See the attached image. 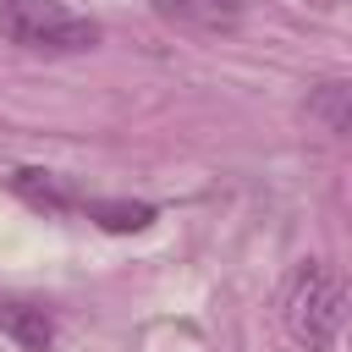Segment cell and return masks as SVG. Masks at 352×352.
Masks as SVG:
<instances>
[{
  "label": "cell",
  "mask_w": 352,
  "mask_h": 352,
  "mask_svg": "<svg viewBox=\"0 0 352 352\" xmlns=\"http://www.w3.org/2000/svg\"><path fill=\"white\" fill-rule=\"evenodd\" d=\"M6 182H11V192H16V198H28L33 209H77V204H82V198L55 176V170H33V165H22V170H11Z\"/></svg>",
  "instance_id": "obj_5"
},
{
  "label": "cell",
  "mask_w": 352,
  "mask_h": 352,
  "mask_svg": "<svg viewBox=\"0 0 352 352\" xmlns=\"http://www.w3.org/2000/svg\"><path fill=\"white\" fill-rule=\"evenodd\" d=\"M308 116H314L330 138H346V126H352V82H346V77L319 82V88L308 94Z\"/></svg>",
  "instance_id": "obj_6"
},
{
  "label": "cell",
  "mask_w": 352,
  "mask_h": 352,
  "mask_svg": "<svg viewBox=\"0 0 352 352\" xmlns=\"http://www.w3.org/2000/svg\"><path fill=\"white\" fill-rule=\"evenodd\" d=\"M88 220H99L104 231H143L154 220V204H110V198H82L77 204Z\"/></svg>",
  "instance_id": "obj_7"
},
{
  "label": "cell",
  "mask_w": 352,
  "mask_h": 352,
  "mask_svg": "<svg viewBox=\"0 0 352 352\" xmlns=\"http://www.w3.org/2000/svg\"><path fill=\"white\" fill-rule=\"evenodd\" d=\"M341 324H346V286H341V275L330 264H319V258L297 264V275L286 286V330H292V341L308 346V352H330Z\"/></svg>",
  "instance_id": "obj_1"
},
{
  "label": "cell",
  "mask_w": 352,
  "mask_h": 352,
  "mask_svg": "<svg viewBox=\"0 0 352 352\" xmlns=\"http://www.w3.org/2000/svg\"><path fill=\"white\" fill-rule=\"evenodd\" d=\"M0 330L22 346V352H50L55 346V319L38 302H0Z\"/></svg>",
  "instance_id": "obj_4"
},
{
  "label": "cell",
  "mask_w": 352,
  "mask_h": 352,
  "mask_svg": "<svg viewBox=\"0 0 352 352\" xmlns=\"http://www.w3.org/2000/svg\"><path fill=\"white\" fill-rule=\"evenodd\" d=\"M0 33L22 50H44V55H77L99 44V22L77 16L60 0H0Z\"/></svg>",
  "instance_id": "obj_2"
},
{
  "label": "cell",
  "mask_w": 352,
  "mask_h": 352,
  "mask_svg": "<svg viewBox=\"0 0 352 352\" xmlns=\"http://www.w3.org/2000/svg\"><path fill=\"white\" fill-rule=\"evenodd\" d=\"M165 22L176 28H192V33H231L242 22V6L248 0H148Z\"/></svg>",
  "instance_id": "obj_3"
}]
</instances>
